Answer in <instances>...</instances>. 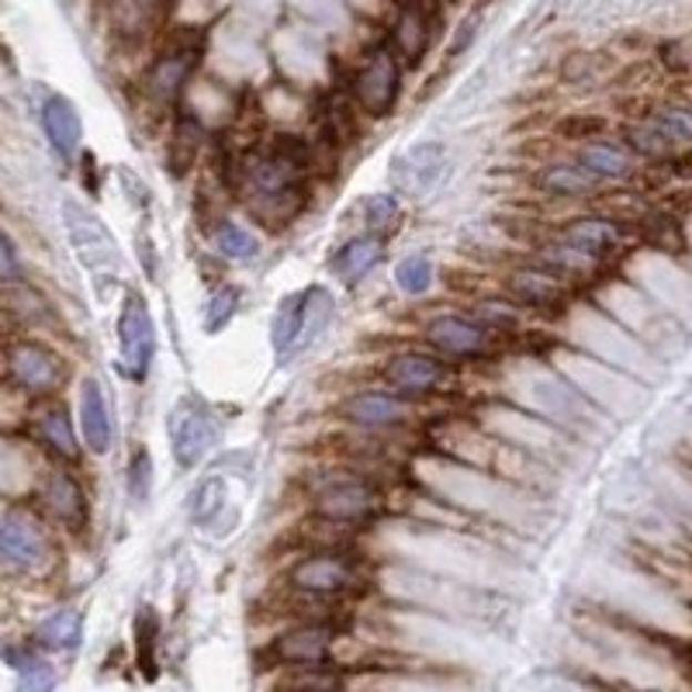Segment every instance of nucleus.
Returning a JSON list of instances; mask_svg holds the SVG:
<instances>
[{"mask_svg":"<svg viewBox=\"0 0 692 692\" xmlns=\"http://www.w3.org/2000/svg\"><path fill=\"white\" fill-rule=\"evenodd\" d=\"M385 509V492L367 475L343 471L323 478L312 492V516L326 527H364Z\"/></svg>","mask_w":692,"mask_h":692,"instance_id":"1","label":"nucleus"},{"mask_svg":"<svg viewBox=\"0 0 692 692\" xmlns=\"http://www.w3.org/2000/svg\"><path fill=\"white\" fill-rule=\"evenodd\" d=\"M284 582L295 596H305L315 602H336V599L354 596L364 586V574H360V561L350 554L312 551L287 564Z\"/></svg>","mask_w":692,"mask_h":692,"instance_id":"2","label":"nucleus"},{"mask_svg":"<svg viewBox=\"0 0 692 692\" xmlns=\"http://www.w3.org/2000/svg\"><path fill=\"white\" fill-rule=\"evenodd\" d=\"M156 360V326L150 302L139 292H125L119 308V374L129 381H146Z\"/></svg>","mask_w":692,"mask_h":692,"instance_id":"3","label":"nucleus"},{"mask_svg":"<svg viewBox=\"0 0 692 692\" xmlns=\"http://www.w3.org/2000/svg\"><path fill=\"white\" fill-rule=\"evenodd\" d=\"M423 343L444 360H485L499 346V336L485 329L475 315L465 312H440L423 326Z\"/></svg>","mask_w":692,"mask_h":692,"instance_id":"4","label":"nucleus"},{"mask_svg":"<svg viewBox=\"0 0 692 692\" xmlns=\"http://www.w3.org/2000/svg\"><path fill=\"white\" fill-rule=\"evenodd\" d=\"M381 378H385V388H391L395 395L409 401H423L432 395H444L450 388L454 367L450 360H444L432 350H398L385 360Z\"/></svg>","mask_w":692,"mask_h":692,"instance_id":"5","label":"nucleus"},{"mask_svg":"<svg viewBox=\"0 0 692 692\" xmlns=\"http://www.w3.org/2000/svg\"><path fill=\"white\" fill-rule=\"evenodd\" d=\"M336 419L360 432H391L416 419V401L395 395L391 388H357L339 398Z\"/></svg>","mask_w":692,"mask_h":692,"instance_id":"6","label":"nucleus"},{"mask_svg":"<svg viewBox=\"0 0 692 692\" xmlns=\"http://www.w3.org/2000/svg\"><path fill=\"white\" fill-rule=\"evenodd\" d=\"M166 432H170V450H173V460H177V468L194 471L201 460L212 454L218 440V423L208 406L187 398V401H177V409L170 413Z\"/></svg>","mask_w":692,"mask_h":692,"instance_id":"7","label":"nucleus"},{"mask_svg":"<svg viewBox=\"0 0 692 692\" xmlns=\"http://www.w3.org/2000/svg\"><path fill=\"white\" fill-rule=\"evenodd\" d=\"M49 558L52 543L42 519L24 509H11L8 516H0V561L11 564L14 571H42Z\"/></svg>","mask_w":692,"mask_h":692,"instance_id":"8","label":"nucleus"},{"mask_svg":"<svg viewBox=\"0 0 692 692\" xmlns=\"http://www.w3.org/2000/svg\"><path fill=\"white\" fill-rule=\"evenodd\" d=\"M354 98L370 114V119H385L395 111L401 98V63L391 49H378L367 55V63L357 70Z\"/></svg>","mask_w":692,"mask_h":692,"instance_id":"9","label":"nucleus"},{"mask_svg":"<svg viewBox=\"0 0 692 692\" xmlns=\"http://www.w3.org/2000/svg\"><path fill=\"white\" fill-rule=\"evenodd\" d=\"M336 644V627L326 620H308V623H295L284 633H277L271 654L281 661V665H295V669H315L333 654Z\"/></svg>","mask_w":692,"mask_h":692,"instance_id":"10","label":"nucleus"},{"mask_svg":"<svg viewBox=\"0 0 692 692\" xmlns=\"http://www.w3.org/2000/svg\"><path fill=\"white\" fill-rule=\"evenodd\" d=\"M447 170V153L440 142H416V146L401 150L391 160V184L401 197H423L432 191V184L440 181V173Z\"/></svg>","mask_w":692,"mask_h":692,"instance_id":"11","label":"nucleus"},{"mask_svg":"<svg viewBox=\"0 0 692 692\" xmlns=\"http://www.w3.org/2000/svg\"><path fill=\"white\" fill-rule=\"evenodd\" d=\"M77 429L83 447L104 457L114 447V416H111V401L101 385L98 374H86L80 381V398H77Z\"/></svg>","mask_w":692,"mask_h":692,"instance_id":"12","label":"nucleus"},{"mask_svg":"<svg viewBox=\"0 0 692 692\" xmlns=\"http://www.w3.org/2000/svg\"><path fill=\"white\" fill-rule=\"evenodd\" d=\"M8 367L14 374V381L24 388V391H35V395H52L55 388L63 385L67 378V367L63 360L55 357L49 346L42 343H14L8 350Z\"/></svg>","mask_w":692,"mask_h":692,"instance_id":"13","label":"nucleus"},{"mask_svg":"<svg viewBox=\"0 0 692 692\" xmlns=\"http://www.w3.org/2000/svg\"><path fill=\"white\" fill-rule=\"evenodd\" d=\"M39 499H42V509L70 533H80L91 523V499H86L83 485L70 471H49L42 478Z\"/></svg>","mask_w":692,"mask_h":692,"instance_id":"14","label":"nucleus"},{"mask_svg":"<svg viewBox=\"0 0 692 692\" xmlns=\"http://www.w3.org/2000/svg\"><path fill=\"white\" fill-rule=\"evenodd\" d=\"M506 298H512L519 308H558L564 302V281L540 264H527L506 274Z\"/></svg>","mask_w":692,"mask_h":692,"instance_id":"15","label":"nucleus"},{"mask_svg":"<svg viewBox=\"0 0 692 692\" xmlns=\"http://www.w3.org/2000/svg\"><path fill=\"white\" fill-rule=\"evenodd\" d=\"M381 260H385V240L360 233V236H350V240H346V243L333 253L329 271H333L346 287H357L364 277H370L374 271H378Z\"/></svg>","mask_w":692,"mask_h":692,"instance_id":"16","label":"nucleus"},{"mask_svg":"<svg viewBox=\"0 0 692 692\" xmlns=\"http://www.w3.org/2000/svg\"><path fill=\"white\" fill-rule=\"evenodd\" d=\"M42 132L55 153H60L63 160H73L80 153V142H83V119H80L77 104L70 98L52 94L42 104Z\"/></svg>","mask_w":692,"mask_h":692,"instance_id":"17","label":"nucleus"},{"mask_svg":"<svg viewBox=\"0 0 692 692\" xmlns=\"http://www.w3.org/2000/svg\"><path fill=\"white\" fill-rule=\"evenodd\" d=\"M67 222H70V240H73L83 264L98 267V264H104V260H111V264H114L119 246H114L104 222H98L91 212L80 208V205H67Z\"/></svg>","mask_w":692,"mask_h":692,"instance_id":"18","label":"nucleus"},{"mask_svg":"<svg viewBox=\"0 0 692 692\" xmlns=\"http://www.w3.org/2000/svg\"><path fill=\"white\" fill-rule=\"evenodd\" d=\"M533 187L547 197H586L599 187V181L574 160H554V163L537 166Z\"/></svg>","mask_w":692,"mask_h":692,"instance_id":"19","label":"nucleus"},{"mask_svg":"<svg viewBox=\"0 0 692 692\" xmlns=\"http://www.w3.org/2000/svg\"><path fill=\"white\" fill-rule=\"evenodd\" d=\"M35 429H39V437L42 444L60 457L67 460V465H77L80 460V429L73 426V416L67 406H60V401H49V406L39 413L35 419Z\"/></svg>","mask_w":692,"mask_h":692,"instance_id":"20","label":"nucleus"},{"mask_svg":"<svg viewBox=\"0 0 692 692\" xmlns=\"http://www.w3.org/2000/svg\"><path fill=\"white\" fill-rule=\"evenodd\" d=\"M561 243L574 246L579 253H586L589 260H599L610 250H617L620 243V228L617 222L610 218H599V215H582V218H571L564 228H561Z\"/></svg>","mask_w":692,"mask_h":692,"instance_id":"21","label":"nucleus"},{"mask_svg":"<svg viewBox=\"0 0 692 692\" xmlns=\"http://www.w3.org/2000/svg\"><path fill=\"white\" fill-rule=\"evenodd\" d=\"M574 163H579L582 170H589L599 184L602 181H623V177H630V170H633V156L627 153V146L610 142V139L582 142V150L574 153Z\"/></svg>","mask_w":692,"mask_h":692,"instance_id":"22","label":"nucleus"},{"mask_svg":"<svg viewBox=\"0 0 692 692\" xmlns=\"http://www.w3.org/2000/svg\"><path fill=\"white\" fill-rule=\"evenodd\" d=\"M429 42H432V32H429V18L409 4L406 11L398 14V24H395V49H398V63L406 67H419L423 55L429 52Z\"/></svg>","mask_w":692,"mask_h":692,"instance_id":"23","label":"nucleus"},{"mask_svg":"<svg viewBox=\"0 0 692 692\" xmlns=\"http://www.w3.org/2000/svg\"><path fill=\"white\" fill-rule=\"evenodd\" d=\"M302 315H305V292L284 295L281 305L274 308L271 319V346L277 357H295L298 336H302Z\"/></svg>","mask_w":692,"mask_h":692,"instance_id":"24","label":"nucleus"},{"mask_svg":"<svg viewBox=\"0 0 692 692\" xmlns=\"http://www.w3.org/2000/svg\"><path fill=\"white\" fill-rule=\"evenodd\" d=\"M333 312H336L333 295L326 292L323 284L305 287V315H302V336H298L295 357H302L305 350H312V346L323 339V333L333 326Z\"/></svg>","mask_w":692,"mask_h":692,"instance_id":"25","label":"nucleus"},{"mask_svg":"<svg viewBox=\"0 0 692 692\" xmlns=\"http://www.w3.org/2000/svg\"><path fill=\"white\" fill-rule=\"evenodd\" d=\"M212 236H215L218 256L228 260V264H253V260L260 256V250H264L260 236L240 218H222Z\"/></svg>","mask_w":692,"mask_h":692,"instance_id":"26","label":"nucleus"},{"mask_svg":"<svg viewBox=\"0 0 692 692\" xmlns=\"http://www.w3.org/2000/svg\"><path fill=\"white\" fill-rule=\"evenodd\" d=\"M191 70H194V60L187 52H170V55H163V60H156L153 63V70H150V94L156 98V101H177L181 94H184V86H187V80H191Z\"/></svg>","mask_w":692,"mask_h":692,"instance_id":"27","label":"nucleus"},{"mask_svg":"<svg viewBox=\"0 0 692 692\" xmlns=\"http://www.w3.org/2000/svg\"><path fill=\"white\" fill-rule=\"evenodd\" d=\"M35 641L45 651H77L83 644V617L77 610H55L35 627Z\"/></svg>","mask_w":692,"mask_h":692,"instance_id":"28","label":"nucleus"},{"mask_svg":"<svg viewBox=\"0 0 692 692\" xmlns=\"http://www.w3.org/2000/svg\"><path fill=\"white\" fill-rule=\"evenodd\" d=\"M360 222L367 228V236L388 240L395 233V225L401 222V201L395 194H367V197H360Z\"/></svg>","mask_w":692,"mask_h":692,"instance_id":"29","label":"nucleus"},{"mask_svg":"<svg viewBox=\"0 0 692 692\" xmlns=\"http://www.w3.org/2000/svg\"><path fill=\"white\" fill-rule=\"evenodd\" d=\"M432 277H437V271H432V260L426 253H409L401 256L395 264V284L398 292L406 298H423L432 292Z\"/></svg>","mask_w":692,"mask_h":692,"instance_id":"30","label":"nucleus"},{"mask_svg":"<svg viewBox=\"0 0 692 692\" xmlns=\"http://www.w3.org/2000/svg\"><path fill=\"white\" fill-rule=\"evenodd\" d=\"M153 485H156L153 454H150V447H135L125 460V496L135 506H146L153 496Z\"/></svg>","mask_w":692,"mask_h":692,"instance_id":"31","label":"nucleus"},{"mask_svg":"<svg viewBox=\"0 0 692 692\" xmlns=\"http://www.w3.org/2000/svg\"><path fill=\"white\" fill-rule=\"evenodd\" d=\"M475 319L485 326V329H492L496 336H506V333H516L519 326H523V308H519L512 298L499 295V298H485L471 308Z\"/></svg>","mask_w":692,"mask_h":692,"instance_id":"32","label":"nucleus"},{"mask_svg":"<svg viewBox=\"0 0 692 692\" xmlns=\"http://www.w3.org/2000/svg\"><path fill=\"white\" fill-rule=\"evenodd\" d=\"M225 506H228V485H225L222 475H208L191 492V519L194 523L212 527L218 519V512H225Z\"/></svg>","mask_w":692,"mask_h":692,"instance_id":"33","label":"nucleus"},{"mask_svg":"<svg viewBox=\"0 0 692 692\" xmlns=\"http://www.w3.org/2000/svg\"><path fill=\"white\" fill-rule=\"evenodd\" d=\"M14 669H18V692H55V682H60V675H55V669L49 665L45 658L39 654H11Z\"/></svg>","mask_w":692,"mask_h":692,"instance_id":"34","label":"nucleus"},{"mask_svg":"<svg viewBox=\"0 0 692 692\" xmlns=\"http://www.w3.org/2000/svg\"><path fill=\"white\" fill-rule=\"evenodd\" d=\"M243 305V292L236 284H218L212 287V295L205 302V333H222L228 323L236 319V312Z\"/></svg>","mask_w":692,"mask_h":692,"instance_id":"35","label":"nucleus"},{"mask_svg":"<svg viewBox=\"0 0 692 692\" xmlns=\"http://www.w3.org/2000/svg\"><path fill=\"white\" fill-rule=\"evenodd\" d=\"M623 142H627V153L630 156H644V160H661L672 153V142L661 135V129L654 122H638L623 132Z\"/></svg>","mask_w":692,"mask_h":692,"instance_id":"36","label":"nucleus"},{"mask_svg":"<svg viewBox=\"0 0 692 692\" xmlns=\"http://www.w3.org/2000/svg\"><path fill=\"white\" fill-rule=\"evenodd\" d=\"M672 146H692V108H661L651 119Z\"/></svg>","mask_w":692,"mask_h":692,"instance_id":"37","label":"nucleus"},{"mask_svg":"<svg viewBox=\"0 0 692 692\" xmlns=\"http://www.w3.org/2000/svg\"><path fill=\"white\" fill-rule=\"evenodd\" d=\"M135 644H139V661H142V669H146V675H153V644H156V633H160V620L156 613L150 610V606H142L139 617H135Z\"/></svg>","mask_w":692,"mask_h":692,"instance_id":"38","label":"nucleus"},{"mask_svg":"<svg viewBox=\"0 0 692 692\" xmlns=\"http://www.w3.org/2000/svg\"><path fill=\"white\" fill-rule=\"evenodd\" d=\"M21 277V260H18V250L14 243L0 233V281H18Z\"/></svg>","mask_w":692,"mask_h":692,"instance_id":"39","label":"nucleus"},{"mask_svg":"<svg viewBox=\"0 0 692 692\" xmlns=\"http://www.w3.org/2000/svg\"><path fill=\"white\" fill-rule=\"evenodd\" d=\"M146 246H150V240H146V236H139V250H146ZM150 256H153V253L142 256V264H146V274H150V277H156V267H153V260H150Z\"/></svg>","mask_w":692,"mask_h":692,"instance_id":"40","label":"nucleus"}]
</instances>
